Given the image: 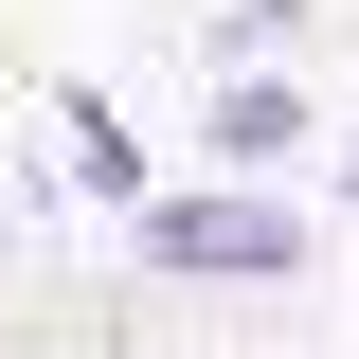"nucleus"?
Segmentation results:
<instances>
[{"mask_svg": "<svg viewBox=\"0 0 359 359\" xmlns=\"http://www.w3.org/2000/svg\"><path fill=\"white\" fill-rule=\"evenodd\" d=\"M126 233H144L162 287H287V269H306V216L252 198V180H216V198H126Z\"/></svg>", "mask_w": 359, "mask_h": 359, "instance_id": "f257e3e1", "label": "nucleus"}, {"mask_svg": "<svg viewBox=\"0 0 359 359\" xmlns=\"http://www.w3.org/2000/svg\"><path fill=\"white\" fill-rule=\"evenodd\" d=\"M287 144H306V90H287V72L216 90V162H233V180H252V162H287Z\"/></svg>", "mask_w": 359, "mask_h": 359, "instance_id": "f03ea898", "label": "nucleus"}, {"mask_svg": "<svg viewBox=\"0 0 359 359\" xmlns=\"http://www.w3.org/2000/svg\"><path fill=\"white\" fill-rule=\"evenodd\" d=\"M54 144H72V180H90V198H144V144L108 126V108H90V90H72V126H54Z\"/></svg>", "mask_w": 359, "mask_h": 359, "instance_id": "7ed1b4c3", "label": "nucleus"}]
</instances>
